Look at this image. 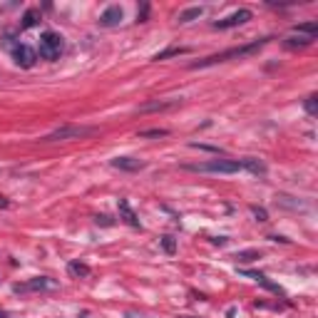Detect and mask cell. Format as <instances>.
Here are the masks:
<instances>
[{"label": "cell", "instance_id": "1", "mask_svg": "<svg viewBox=\"0 0 318 318\" xmlns=\"http://www.w3.org/2000/svg\"><path fill=\"white\" fill-rule=\"evenodd\" d=\"M271 37H261V40H254L249 45H241V48H232V50H224V53H216V55H209V58L199 60V62H192V70H202V67H211V65H219V62H229V60L236 58H249L254 53H259L261 48L268 42Z\"/></svg>", "mask_w": 318, "mask_h": 318}, {"label": "cell", "instance_id": "2", "mask_svg": "<svg viewBox=\"0 0 318 318\" xmlns=\"http://www.w3.org/2000/svg\"><path fill=\"white\" fill-rule=\"evenodd\" d=\"M184 169L209 174H234L241 172L244 164H241V159H209V162H202V164H184Z\"/></svg>", "mask_w": 318, "mask_h": 318}, {"label": "cell", "instance_id": "3", "mask_svg": "<svg viewBox=\"0 0 318 318\" xmlns=\"http://www.w3.org/2000/svg\"><path fill=\"white\" fill-rule=\"evenodd\" d=\"M97 127H85V124H62L55 132L45 134L42 142H67V140H82V137H89L95 134Z\"/></svg>", "mask_w": 318, "mask_h": 318}, {"label": "cell", "instance_id": "4", "mask_svg": "<svg viewBox=\"0 0 318 318\" xmlns=\"http://www.w3.org/2000/svg\"><path fill=\"white\" fill-rule=\"evenodd\" d=\"M62 48H65V42H62V37H60L58 32H53V30H48V32H42L40 35V58L42 60H58L62 55Z\"/></svg>", "mask_w": 318, "mask_h": 318}, {"label": "cell", "instance_id": "5", "mask_svg": "<svg viewBox=\"0 0 318 318\" xmlns=\"http://www.w3.org/2000/svg\"><path fill=\"white\" fill-rule=\"evenodd\" d=\"M249 20H251V10L241 8V10H236V13H232V15L216 20L214 28L216 30H229V28H236V25H244V23H249Z\"/></svg>", "mask_w": 318, "mask_h": 318}, {"label": "cell", "instance_id": "6", "mask_svg": "<svg viewBox=\"0 0 318 318\" xmlns=\"http://www.w3.org/2000/svg\"><path fill=\"white\" fill-rule=\"evenodd\" d=\"M13 60H15V65L18 67H32L35 65V60H37V53L32 50V48H28V45H15L13 48Z\"/></svg>", "mask_w": 318, "mask_h": 318}, {"label": "cell", "instance_id": "7", "mask_svg": "<svg viewBox=\"0 0 318 318\" xmlns=\"http://www.w3.org/2000/svg\"><path fill=\"white\" fill-rule=\"evenodd\" d=\"M122 18H124V10L119 8V5H110L102 15H100V25L102 28H115L122 23Z\"/></svg>", "mask_w": 318, "mask_h": 318}, {"label": "cell", "instance_id": "8", "mask_svg": "<svg viewBox=\"0 0 318 318\" xmlns=\"http://www.w3.org/2000/svg\"><path fill=\"white\" fill-rule=\"evenodd\" d=\"M112 167L122 169V172H140V169H145V162L132 159V157H117V159H112Z\"/></svg>", "mask_w": 318, "mask_h": 318}, {"label": "cell", "instance_id": "9", "mask_svg": "<svg viewBox=\"0 0 318 318\" xmlns=\"http://www.w3.org/2000/svg\"><path fill=\"white\" fill-rule=\"evenodd\" d=\"M241 274H244V276H249V279H254V281H259L261 286H266L268 291H274V293L284 296V289H281V286H276V284H271V281H268V279H266V276H263L261 271H249V268H244Z\"/></svg>", "mask_w": 318, "mask_h": 318}, {"label": "cell", "instance_id": "10", "mask_svg": "<svg viewBox=\"0 0 318 318\" xmlns=\"http://www.w3.org/2000/svg\"><path fill=\"white\" fill-rule=\"evenodd\" d=\"M313 40H316V37H311V35H301V32H291L289 37L284 40V45L293 50V48H306V45H311Z\"/></svg>", "mask_w": 318, "mask_h": 318}, {"label": "cell", "instance_id": "11", "mask_svg": "<svg viewBox=\"0 0 318 318\" xmlns=\"http://www.w3.org/2000/svg\"><path fill=\"white\" fill-rule=\"evenodd\" d=\"M55 284L48 281V279H35L30 284H23V286H15V293H25V291H42V289H53Z\"/></svg>", "mask_w": 318, "mask_h": 318}, {"label": "cell", "instance_id": "12", "mask_svg": "<svg viewBox=\"0 0 318 318\" xmlns=\"http://www.w3.org/2000/svg\"><path fill=\"white\" fill-rule=\"evenodd\" d=\"M176 105V100H164V102H147V105H140V110L137 112H162V110H169Z\"/></svg>", "mask_w": 318, "mask_h": 318}, {"label": "cell", "instance_id": "13", "mask_svg": "<svg viewBox=\"0 0 318 318\" xmlns=\"http://www.w3.org/2000/svg\"><path fill=\"white\" fill-rule=\"evenodd\" d=\"M119 211H122V216H124V221H127L129 226L140 229V219H137V214L132 211V206L127 204V199H119Z\"/></svg>", "mask_w": 318, "mask_h": 318}, {"label": "cell", "instance_id": "14", "mask_svg": "<svg viewBox=\"0 0 318 318\" xmlns=\"http://www.w3.org/2000/svg\"><path fill=\"white\" fill-rule=\"evenodd\" d=\"M241 164H244V169L251 174H266V164L261 162V159H256V157H246V159H241Z\"/></svg>", "mask_w": 318, "mask_h": 318}, {"label": "cell", "instance_id": "15", "mask_svg": "<svg viewBox=\"0 0 318 318\" xmlns=\"http://www.w3.org/2000/svg\"><path fill=\"white\" fill-rule=\"evenodd\" d=\"M202 15H204V8L197 5V8H187V10H181L176 20H179V23H192V20H197V18H202Z\"/></svg>", "mask_w": 318, "mask_h": 318}, {"label": "cell", "instance_id": "16", "mask_svg": "<svg viewBox=\"0 0 318 318\" xmlns=\"http://www.w3.org/2000/svg\"><path fill=\"white\" fill-rule=\"evenodd\" d=\"M67 271H70L72 276H77V279H85V276H89V266H87V263H82V261H70V263H67Z\"/></svg>", "mask_w": 318, "mask_h": 318}, {"label": "cell", "instance_id": "17", "mask_svg": "<svg viewBox=\"0 0 318 318\" xmlns=\"http://www.w3.org/2000/svg\"><path fill=\"white\" fill-rule=\"evenodd\" d=\"M293 32H301V35H311V37H318V23L316 20H311V23H301V25H296Z\"/></svg>", "mask_w": 318, "mask_h": 318}, {"label": "cell", "instance_id": "18", "mask_svg": "<svg viewBox=\"0 0 318 318\" xmlns=\"http://www.w3.org/2000/svg\"><path fill=\"white\" fill-rule=\"evenodd\" d=\"M37 20H40V10H37V8H30L28 13L23 15V28H25V30L35 28V25H37Z\"/></svg>", "mask_w": 318, "mask_h": 318}, {"label": "cell", "instance_id": "19", "mask_svg": "<svg viewBox=\"0 0 318 318\" xmlns=\"http://www.w3.org/2000/svg\"><path fill=\"white\" fill-rule=\"evenodd\" d=\"M187 53H189V48H169L164 53H157L154 60H167V58H174V55H187Z\"/></svg>", "mask_w": 318, "mask_h": 318}, {"label": "cell", "instance_id": "20", "mask_svg": "<svg viewBox=\"0 0 318 318\" xmlns=\"http://www.w3.org/2000/svg\"><path fill=\"white\" fill-rule=\"evenodd\" d=\"M259 256H261L259 251H256V249H251V251H239V254H236L234 259L241 261V263H249V261H256Z\"/></svg>", "mask_w": 318, "mask_h": 318}, {"label": "cell", "instance_id": "21", "mask_svg": "<svg viewBox=\"0 0 318 318\" xmlns=\"http://www.w3.org/2000/svg\"><path fill=\"white\" fill-rule=\"evenodd\" d=\"M162 249H164L167 254H174V251H176V241H174V236H164V239H162Z\"/></svg>", "mask_w": 318, "mask_h": 318}, {"label": "cell", "instance_id": "22", "mask_svg": "<svg viewBox=\"0 0 318 318\" xmlns=\"http://www.w3.org/2000/svg\"><path fill=\"white\" fill-rule=\"evenodd\" d=\"M169 134V129H145V132H140V137H167Z\"/></svg>", "mask_w": 318, "mask_h": 318}, {"label": "cell", "instance_id": "23", "mask_svg": "<svg viewBox=\"0 0 318 318\" xmlns=\"http://www.w3.org/2000/svg\"><path fill=\"white\" fill-rule=\"evenodd\" d=\"M306 112H308V115H316L318 112V97L316 95H311V97L306 100Z\"/></svg>", "mask_w": 318, "mask_h": 318}, {"label": "cell", "instance_id": "24", "mask_svg": "<svg viewBox=\"0 0 318 318\" xmlns=\"http://www.w3.org/2000/svg\"><path fill=\"white\" fill-rule=\"evenodd\" d=\"M251 211H254V216H256L259 221H268V216H266V209H261V206H254Z\"/></svg>", "mask_w": 318, "mask_h": 318}, {"label": "cell", "instance_id": "25", "mask_svg": "<svg viewBox=\"0 0 318 318\" xmlns=\"http://www.w3.org/2000/svg\"><path fill=\"white\" fill-rule=\"evenodd\" d=\"M97 224H105V226H110L112 221H110V216H97Z\"/></svg>", "mask_w": 318, "mask_h": 318}, {"label": "cell", "instance_id": "26", "mask_svg": "<svg viewBox=\"0 0 318 318\" xmlns=\"http://www.w3.org/2000/svg\"><path fill=\"white\" fill-rule=\"evenodd\" d=\"M211 241H214V244H219V246H224V244H226V236H214Z\"/></svg>", "mask_w": 318, "mask_h": 318}, {"label": "cell", "instance_id": "27", "mask_svg": "<svg viewBox=\"0 0 318 318\" xmlns=\"http://www.w3.org/2000/svg\"><path fill=\"white\" fill-rule=\"evenodd\" d=\"M0 209H8V199H3V197H0Z\"/></svg>", "mask_w": 318, "mask_h": 318}]
</instances>
